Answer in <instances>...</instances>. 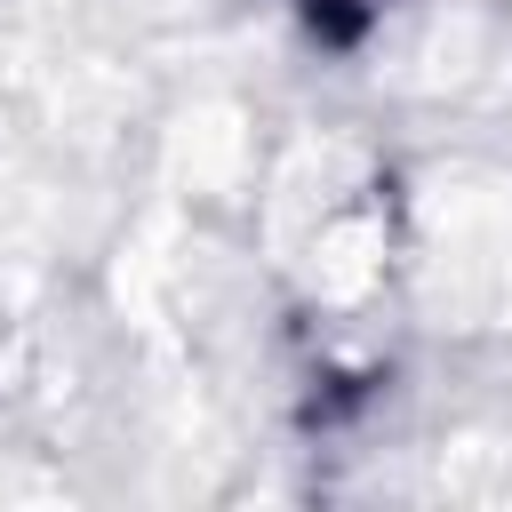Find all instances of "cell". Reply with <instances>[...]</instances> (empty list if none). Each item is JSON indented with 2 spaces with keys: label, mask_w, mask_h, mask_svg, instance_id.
Listing matches in <instances>:
<instances>
[{
  "label": "cell",
  "mask_w": 512,
  "mask_h": 512,
  "mask_svg": "<svg viewBox=\"0 0 512 512\" xmlns=\"http://www.w3.org/2000/svg\"><path fill=\"white\" fill-rule=\"evenodd\" d=\"M304 16H312L320 32H336V40H352V24L368 16V0H304Z\"/></svg>",
  "instance_id": "cell-1"
}]
</instances>
